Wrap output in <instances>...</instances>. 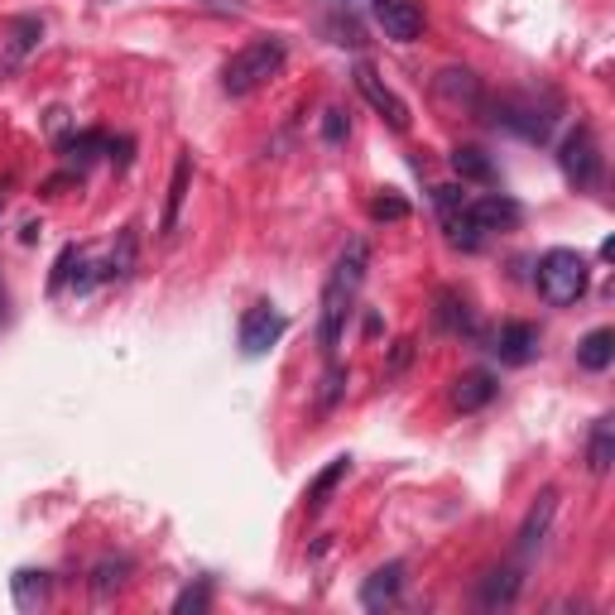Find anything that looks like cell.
<instances>
[{"instance_id":"e0dca14e","label":"cell","mask_w":615,"mask_h":615,"mask_svg":"<svg viewBox=\"0 0 615 615\" xmlns=\"http://www.w3.org/2000/svg\"><path fill=\"white\" fill-rule=\"evenodd\" d=\"M188 184H192V159L188 154H178V164H174V178H168V198H164V236L178 226V212H184V198H188Z\"/></svg>"},{"instance_id":"2e32d148","label":"cell","mask_w":615,"mask_h":615,"mask_svg":"<svg viewBox=\"0 0 615 615\" xmlns=\"http://www.w3.org/2000/svg\"><path fill=\"white\" fill-rule=\"evenodd\" d=\"M346 472H352V457H336V462L322 466V472L312 476V486L304 490V505H308V510H322V505L332 500V490L346 481Z\"/></svg>"},{"instance_id":"1f68e13d","label":"cell","mask_w":615,"mask_h":615,"mask_svg":"<svg viewBox=\"0 0 615 615\" xmlns=\"http://www.w3.org/2000/svg\"><path fill=\"white\" fill-rule=\"evenodd\" d=\"M342 390H346V370H342V366H332V370H328V380H322V409H332Z\"/></svg>"},{"instance_id":"d6986e66","label":"cell","mask_w":615,"mask_h":615,"mask_svg":"<svg viewBox=\"0 0 615 615\" xmlns=\"http://www.w3.org/2000/svg\"><path fill=\"white\" fill-rule=\"evenodd\" d=\"M452 174L462 178V184H496V164H490L486 154L476 150V144H462V150H452Z\"/></svg>"},{"instance_id":"8992f818","label":"cell","mask_w":615,"mask_h":615,"mask_svg":"<svg viewBox=\"0 0 615 615\" xmlns=\"http://www.w3.org/2000/svg\"><path fill=\"white\" fill-rule=\"evenodd\" d=\"M356 87H360V96H366V102L376 106L385 120H390V130H409V106L400 102V92H394L370 63H356Z\"/></svg>"},{"instance_id":"f546056e","label":"cell","mask_w":615,"mask_h":615,"mask_svg":"<svg viewBox=\"0 0 615 615\" xmlns=\"http://www.w3.org/2000/svg\"><path fill=\"white\" fill-rule=\"evenodd\" d=\"M346 130H352V120H346V111H336L332 106V111L322 116V140L336 144V140H346Z\"/></svg>"},{"instance_id":"4fadbf2b","label":"cell","mask_w":615,"mask_h":615,"mask_svg":"<svg viewBox=\"0 0 615 615\" xmlns=\"http://www.w3.org/2000/svg\"><path fill=\"white\" fill-rule=\"evenodd\" d=\"M520 592H524V572H520V568H496V572L481 577L476 601H481L486 611H496V606H515V601H520Z\"/></svg>"},{"instance_id":"ac0fdd59","label":"cell","mask_w":615,"mask_h":615,"mask_svg":"<svg viewBox=\"0 0 615 615\" xmlns=\"http://www.w3.org/2000/svg\"><path fill=\"white\" fill-rule=\"evenodd\" d=\"M366 270H370V246H366V240L356 236L352 246L342 250V260H336L332 280L342 284V288H352V294H356V288H360V280H366Z\"/></svg>"},{"instance_id":"7c38bea8","label":"cell","mask_w":615,"mask_h":615,"mask_svg":"<svg viewBox=\"0 0 615 615\" xmlns=\"http://www.w3.org/2000/svg\"><path fill=\"white\" fill-rule=\"evenodd\" d=\"M500 394V385L490 370H466V376L452 380V404L462 409V414H476V409H486L490 400Z\"/></svg>"},{"instance_id":"4316f807","label":"cell","mask_w":615,"mask_h":615,"mask_svg":"<svg viewBox=\"0 0 615 615\" xmlns=\"http://www.w3.org/2000/svg\"><path fill=\"white\" fill-rule=\"evenodd\" d=\"M126 572H130V563H102V568L92 572V592L96 596H111L126 587Z\"/></svg>"},{"instance_id":"836d02e7","label":"cell","mask_w":615,"mask_h":615,"mask_svg":"<svg viewBox=\"0 0 615 615\" xmlns=\"http://www.w3.org/2000/svg\"><path fill=\"white\" fill-rule=\"evenodd\" d=\"M212 5H216V10H236V0H212Z\"/></svg>"},{"instance_id":"ba28073f","label":"cell","mask_w":615,"mask_h":615,"mask_svg":"<svg viewBox=\"0 0 615 615\" xmlns=\"http://www.w3.org/2000/svg\"><path fill=\"white\" fill-rule=\"evenodd\" d=\"M558 486H544L539 490V500L529 505V515H524V524H520V534H515V544H520V553H534V548H544V539H548V529H553V515H558Z\"/></svg>"},{"instance_id":"ffe728a7","label":"cell","mask_w":615,"mask_h":615,"mask_svg":"<svg viewBox=\"0 0 615 615\" xmlns=\"http://www.w3.org/2000/svg\"><path fill=\"white\" fill-rule=\"evenodd\" d=\"M611 462H615V418H596L592 442H587V466H592L596 476H606Z\"/></svg>"},{"instance_id":"9a60e30c","label":"cell","mask_w":615,"mask_h":615,"mask_svg":"<svg viewBox=\"0 0 615 615\" xmlns=\"http://www.w3.org/2000/svg\"><path fill=\"white\" fill-rule=\"evenodd\" d=\"M611 360H615V332L611 328H596V332H587L582 342H577V366L592 370V376L611 370Z\"/></svg>"},{"instance_id":"83f0119b","label":"cell","mask_w":615,"mask_h":615,"mask_svg":"<svg viewBox=\"0 0 615 615\" xmlns=\"http://www.w3.org/2000/svg\"><path fill=\"white\" fill-rule=\"evenodd\" d=\"M208 606H212V587H208V582L188 587V592L174 601V611H178V615H188V611H208Z\"/></svg>"},{"instance_id":"5b68a950","label":"cell","mask_w":615,"mask_h":615,"mask_svg":"<svg viewBox=\"0 0 615 615\" xmlns=\"http://www.w3.org/2000/svg\"><path fill=\"white\" fill-rule=\"evenodd\" d=\"M284 332H288V322H284V312L274 304H256V308L240 312V352H246V356L274 352Z\"/></svg>"},{"instance_id":"d6a6232c","label":"cell","mask_w":615,"mask_h":615,"mask_svg":"<svg viewBox=\"0 0 615 615\" xmlns=\"http://www.w3.org/2000/svg\"><path fill=\"white\" fill-rule=\"evenodd\" d=\"M414 360V342H394V356H390V370H404Z\"/></svg>"},{"instance_id":"603a6c76","label":"cell","mask_w":615,"mask_h":615,"mask_svg":"<svg viewBox=\"0 0 615 615\" xmlns=\"http://www.w3.org/2000/svg\"><path fill=\"white\" fill-rule=\"evenodd\" d=\"M63 154H68L72 168H87L96 154H106V135H102V130H78V135L63 140Z\"/></svg>"},{"instance_id":"44dd1931","label":"cell","mask_w":615,"mask_h":615,"mask_svg":"<svg viewBox=\"0 0 615 615\" xmlns=\"http://www.w3.org/2000/svg\"><path fill=\"white\" fill-rule=\"evenodd\" d=\"M438 92L448 96V102H466V106L481 102V82H476V72H466V68H442Z\"/></svg>"},{"instance_id":"9c48e42d","label":"cell","mask_w":615,"mask_h":615,"mask_svg":"<svg viewBox=\"0 0 615 615\" xmlns=\"http://www.w3.org/2000/svg\"><path fill=\"white\" fill-rule=\"evenodd\" d=\"M466 212H472V222L481 226V236H496V232H515L520 226V202L515 198H500V192H490V198H476L466 202Z\"/></svg>"},{"instance_id":"d4e9b609","label":"cell","mask_w":615,"mask_h":615,"mask_svg":"<svg viewBox=\"0 0 615 615\" xmlns=\"http://www.w3.org/2000/svg\"><path fill=\"white\" fill-rule=\"evenodd\" d=\"M15 601L20 611H34L48 601V572H15Z\"/></svg>"},{"instance_id":"7a4b0ae2","label":"cell","mask_w":615,"mask_h":615,"mask_svg":"<svg viewBox=\"0 0 615 615\" xmlns=\"http://www.w3.org/2000/svg\"><path fill=\"white\" fill-rule=\"evenodd\" d=\"M587 280H592V264H587L582 250L558 246L539 260V294H544L553 308H572L577 298L587 294Z\"/></svg>"},{"instance_id":"5bb4252c","label":"cell","mask_w":615,"mask_h":615,"mask_svg":"<svg viewBox=\"0 0 615 615\" xmlns=\"http://www.w3.org/2000/svg\"><path fill=\"white\" fill-rule=\"evenodd\" d=\"M400 587H404V563H385V568H376L370 582L360 587V606L366 611L394 606V601H400Z\"/></svg>"},{"instance_id":"7402d4cb","label":"cell","mask_w":615,"mask_h":615,"mask_svg":"<svg viewBox=\"0 0 615 615\" xmlns=\"http://www.w3.org/2000/svg\"><path fill=\"white\" fill-rule=\"evenodd\" d=\"M130 270H135V226H126V232H120V240L111 246L106 264L96 270V280H126Z\"/></svg>"},{"instance_id":"484cf974","label":"cell","mask_w":615,"mask_h":615,"mask_svg":"<svg viewBox=\"0 0 615 615\" xmlns=\"http://www.w3.org/2000/svg\"><path fill=\"white\" fill-rule=\"evenodd\" d=\"M39 39H44V24L34 20V15L10 20V54H15V58H24V54H29V48L39 44Z\"/></svg>"},{"instance_id":"e575fe53","label":"cell","mask_w":615,"mask_h":615,"mask_svg":"<svg viewBox=\"0 0 615 615\" xmlns=\"http://www.w3.org/2000/svg\"><path fill=\"white\" fill-rule=\"evenodd\" d=\"M0 308H5V298H0Z\"/></svg>"},{"instance_id":"6da1fadb","label":"cell","mask_w":615,"mask_h":615,"mask_svg":"<svg viewBox=\"0 0 615 615\" xmlns=\"http://www.w3.org/2000/svg\"><path fill=\"white\" fill-rule=\"evenodd\" d=\"M288 63V44L280 34H260V39H250L246 48H236L232 63L222 68V92L226 96H250L260 92L264 82H274Z\"/></svg>"},{"instance_id":"3957f363","label":"cell","mask_w":615,"mask_h":615,"mask_svg":"<svg viewBox=\"0 0 615 615\" xmlns=\"http://www.w3.org/2000/svg\"><path fill=\"white\" fill-rule=\"evenodd\" d=\"M553 120H558V96H544V102L539 96H500L496 102V126L515 130V135H524L534 144L548 140Z\"/></svg>"},{"instance_id":"8fae6325","label":"cell","mask_w":615,"mask_h":615,"mask_svg":"<svg viewBox=\"0 0 615 615\" xmlns=\"http://www.w3.org/2000/svg\"><path fill=\"white\" fill-rule=\"evenodd\" d=\"M490 352H496L505 366H524V360H534V352H539V328L534 322H505Z\"/></svg>"},{"instance_id":"cb8c5ba5","label":"cell","mask_w":615,"mask_h":615,"mask_svg":"<svg viewBox=\"0 0 615 615\" xmlns=\"http://www.w3.org/2000/svg\"><path fill=\"white\" fill-rule=\"evenodd\" d=\"M438 304H442V308H438V322H442L448 332H466V336L476 332V322H472V308H466V298H457L452 288H448V294H442Z\"/></svg>"},{"instance_id":"4dcf8cb0","label":"cell","mask_w":615,"mask_h":615,"mask_svg":"<svg viewBox=\"0 0 615 615\" xmlns=\"http://www.w3.org/2000/svg\"><path fill=\"white\" fill-rule=\"evenodd\" d=\"M433 198H438V212H442V216H448V212H457V208H466V192L457 188V184L433 188Z\"/></svg>"},{"instance_id":"277c9868","label":"cell","mask_w":615,"mask_h":615,"mask_svg":"<svg viewBox=\"0 0 615 615\" xmlns=\"http://www.w3.org/2000/svg\"><path fill=\"white\" fill-rule=\"evenodd\" d=\"M558 164H563V178L572 188H601V144L592 135V126H577L558 150Z\"/></svg>"},{"instance_id":"52a82bcc","label":"cell","mask_w":615,"mask_h":615,"mask_svg":"<svg viewBox=\"0 0 615 615\" xmlns=\"http://www.w3.org/2000/svg\"><path fill=\"white\" fill-rule=\"evenodd\" d=\"M370 10H376V24L394 44H414L418 34H424V10H418V0H376Z\"/></svg>"},{"instance_id":"30bf717a","label":"cell","mask_w":615,"mask_h":615,"mask_svg":"<svg viewBox=\"0 0 615 615\" xmlns=\"http://www.w3.org/2000/svg\"><path fill=\"white\" fill-rule=\"evenodd\" d=\"M352 288H342L336 280H328V288H322V328H318V336H322V352H336V342H342V322H346V312H352Z\"/></svg>"},{"instance_id":"f1b7e54d","label":"cell","mask_w":615,"mask_h":615,"mask_svg":"<svg viewBox=\"0 0 615 615\" xmlns=\"http://www.w3.org/2000/svg\"><path fill=\"white\" fill-rule=\"evenodd\" d=\"M370 216H376V222H404L409 202L404 198H376V202H370Z\"/></svg>"}]
</instances>
